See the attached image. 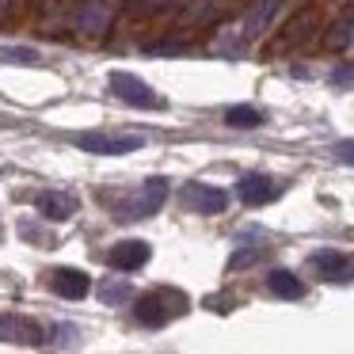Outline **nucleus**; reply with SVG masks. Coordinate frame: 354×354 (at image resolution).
I'll use <instances>...</instances> for the list:
<instances>
[{"instance_id":"obj_1","label":"nucleus","mask_w":354,"mask_h":354,"mask_svg":"<svg viewBox=\"0 0 354 354\" xmlns=\"http://www.w3.org/2000/svg\"><path fill=\"white\" fill-rule=\"evenodd\" d=\"M187 308H191V297H187L183 290L160 286V290H153V293L133 301V320H138L141 328H164V324L176 320V316H187Z\"/></svg>"},{"instance_id":"obj_2","label":"nucleus","mask_w":354,"mask_h":354,"mask_svg":"<svg viewBox=\"0 0 354 354\" xmlns=\"http://www.w3.org/2000/svg\"><path fill=\"white\" fill-rule=\"evenodd\" d=\"M77 145L84 149V153H95V156H126V153H138V149H145V138H141V133L88 130V133H77Z\"/></svg>"},{"instance_id":"obj_3","label":"nucleus","mask_w":354,"mask_h":354,"mask_svg":"<svg viewBox=\"0 0 354 354\" xmlns=\"http://www.w3.org/2000/svg\"><path fill=\"white\" fill-rule=\"evenodd\" d=\"M107 88L118 95L122 103H130V107H141V111H164V100L153 92V88L145 84L141 77H133V73H111L107 77Z\"/></svg>"},{"instance_id":"obj_4","label":"nucleus","mask_w":354,"mask_h":354,"mask_svg":"<svg viewBox=\"0 0 354 354\" xmlns=\"http://www.w3.org/2000/svg\"><path fill=\"white\" fill-rule=\"evenodd\" d=\"M164 198H168V179L153 176L141 183V191L133 194V198H126L122 206H118V217L122 221H138V217H153L156 209L164 206Z\"/></svg>"},{"instance_id":"obj_5","label":"nucleus","mask_w":354,"mask_h":354,"mask_svg":"<svg viewBox=\"0 0 354 354\" xmlns=\"http://www.w3.org/2000/svg\"><path fill=\"white\" fill-rule=\"evenodd\" d=\"M308 267H313L324 282H335V286L354 282V255H346V252H331V248L313 252L308 255Z\"/></svg>"},{"instance_id":"obj_6","label":"nucleus","mask_w":354,"mask_h":354,"mask_svg":"<svg viewBox=\"0 0 354 354\" xmlns=\"http://www.w3.org/2000/svg\"><path fill=\"white\" fill-rule=\"evenodd\" d=\"M0 343H16V346H42L46 343V331L35 320L19 313H0Z\"/></svg>"},{"instance_id":"obj_7","label":"nucleus","mask_w":354,"mask_h":354,"mask_svg":"<svg viewBox=\"0 0 354 354\" xmlns=\"http://www.w3.org/2000/svg\"><path fill=\"white\" fill-rule=\"evenodd\" d=\"M236 194L244 206H267V202H274L282 194V183L270 176H259V171H248V176H240Z\"/></svg>"},{"instance_id":"obj_8","label":"nucleus","mask_w":354,"mask_h":354,"mask_svg":"<svg viewBox=\"0 0 354 354\" xmlns=\"http://www.w3.org/2000/svg\"><path fill=\"white\" fill-rule=\"evenodd\" d=\"M183 202L194 209V214H225L229 194H225L221 187H209V183H187L183 187Z\"/></svg>"},{"instance_id":"obj_9","label":"nucleus","mask_w":354,"mask_h":354,"mask_svg":"<svg viewBox=\"0 0 354 354\" xmlns=\"http://www.w3.org/2000/svg\"><path fill=\"white\" fill-rule=\"evenodd\" d=\"M50 290H54L57 297H65V301H80V297L92 293V278H88L84 270H77V267H57L54 274H50Z\"/></svg>"},{"instance_id":"obj_10","label":"nucleus","mask_w":354,"mask_h":354,"mask_svg":"<svg viewBox=\"0 0 354 354\" xmlns=\"http://www.w3.org/2000/svg\"><path fill=\"white\" fill-rule=\"evenodd\" d=\"M278 8H282V0H255L252 12H248L244 24H240V46H244V42H255V39H259V35L270 27V19H274ZM240 46H236V50H240Z\"/></svg>"},{"instance_id":"obj_11","label":"nucleus","mask_w":354,"mask_h":354,"mask_svg":"<svg viewBox=\"0 0 354 354\" xmlns=\"http://www.w3.org/2000/svg\"><path fill=\"white\" fill-rule=\"evenodd\" d=\"M149 255H153V248H149L145 240H118L107 252V263L115 270H141L149 263Z\"/></svg>"},{"instance_id":"obj_12","label":"nucleus","mask_w":354,"mask_h":354,"mask_svg":"<svg viewBox=\"0 0 354 354\" xmlns=\"http://www.w3.org/2000/svg\"><path fill=\"white\" fill-rule=\"evenodd\" d=\"M35 206H39V214L46 221H69L77 214V198L69 191H42V194H35Z\"/></svg>"},{"instance_id":"obj_13","label":"nucleus","mask_w":354,"mask_h":354,"mask_svg":"<svg viewBox=\"0 0 354 354\" xmlns=\"http://www.w3.org/2000/svg\"><path fill=\"white\" fill-rule=\"evenodd\" d=\"M267 286H270L274 297H286V301H301V297H305V282H301L293 270H270Z\"/></svg>"},{"instance_id":"obj_14","label":"nucleus","mask_w":354,"mask_h":354,"mask_svg":"<svg viewBox=\"0 0 354 354\" xmlns=\"http://www.w3.org/2000/svg\"><path fill=\"white\" fill-rule=\"evenodd\" d=\"M80 31H103V27L111 24V8H107V0H88L84 12L77 16Z\"/></svg>"},{"instance_id":"obj_15","label":"nucleus","mask_w":354,"mask_h":354,"mask_svg":"<svg viewBox=\"0 0 354 354\" xmlns=\"http://www.w3.org/2000/svg\"><path fill=\"white\" fill-rule=\"evenodd\" d=\"M225 122L232 130H255V126H263V115L255 107H248V103H236V107L225 111Z\"/></svg>"},{"instance_id":"obj_16","label":"nucleus","mask_w":354,"mask_h":354,"mask_svg":"<svg viewBox=\"0 0 354 354\" xmlns=\"http://www.w3.org/2000/svg\"><path fill=\"white\" fill-rule=\"evenodd\" d=\"M263 259V244H248V248H236V252L229 255V270H244L252 267V263Z\"/></svg>"},{"instance_id":"obj_17","label":"nucleus","mask_w":354,"mask_h":354,"mask_svg":"<svg viewBox=\"0 0 354 354\" xmlns=\"http://www.w3.org/2000/svg\"><path fill=\"white\" fill-rule=\"evenodd\" d=\"M100 301L103 305H122V301H130V282H100Z\"/></svg>"},{"instance_id":"obj_18","label":"nucleus","mask_w":354,"mask_h":354,"mask_svg":"<svg viewBox=\"0 0 354 354\" xmlns=\"http://www.w3.org/2000/svg\"><path fill=\"white\" fill-rule=\"evenodd\" d=\"M50 339H54V346H77L80 328L77 324H54V328H50Z\"/></svg>"},{"instance_id":"obj_19","label":"nucleus","mask_w":354,"mask_h":354,"mask_svg":"<svg viewBox=\"0 0 354 354\" xmlns=\"http://www.w3.org/2000/svg\"><path fill=\"white\" fill-rule=\"evenodd\" d=\"M351 27H354V16H346V19H339V24H335V27H331V35H328V46H331V50H343V46H346V42H351V39H354V31H351Z\"/></svg>"},{"instance_id":"obj_20","label":"nucleus","mask_w":354,"mask_h":354,"mask_svg":"<svg viewBox=\"0 0 354 354\" xmlns=\"http://www.w3.org/2000/svg\"><path fill=\"white\" fill-rule=\"evenodd\" d=\"M4 57H8V62H16V65H39L42 62L39 50H4Z\"/></svg>"},{"instance_id":"obj_21","label":"nucleus","mask_w":354,"mask_h":354,"mask_svg":"<svg viewBox=\"0 0 354 354\" xmlns=\"http://www.w3.org/2000/svg\"><path fill=\"white\" fill-rule=\"evenodd\" d=\"M331 153H335V160H343V164H351V168H354V141H335Z\"/></svg>"},{"instance_id":"obj_22","label":"nucleus","mask_w":354,"mask_h":354,"mask_svg":"<svg viewBox=\"0 0 354 354\" xmlns=\"http://www.w3.org/2000/svg\"><path fill=\"white\" fill-rule=\"evenodd\" d=\"M183 42H164V46H149V54H183Z\"/></svg>"},{"instance_id":"obj_23","label":"nucleus","mask_w":354,"mask_h":354,"mask_svg":"<svg viewBox=\"0 0 354 354\" xmlns=\"http://www.w3.org/2000/svg\"><path fill=\"white\" fill-rule=\"evenodd\" d=\"M331 80H335V84H346V80H354V69H335Z\"/></svg>"},{"instance_id":"obj_24","label":"nucleus","mask_w":354,"mask_h":354,"mask_svg":"<svg viewBox=\"0 0 354 354\" xmlns=\"http://www.w3.org/2000/svg\"><path fill=\"white\" fill-rule=\"evenodd\" d=\"M8 4H12V0H0V12H4V8H8Z\"/></svg>"}]
</instances>
